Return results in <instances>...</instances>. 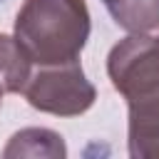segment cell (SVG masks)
<instances>
[{"label":"cell","mask_w":159,"mask_h":159,"mask_svg":"<svg viewBox=\"0 0 159 159\" xmlns=\"http://www.w3.org/2000/svg\"><path fill=\"white\" fill-rule=\"evenodd\" d=\"M87 37L89 10L84 0H25L15 17V40L40 67L80 60Z\"/></svg>","instance_id":"7a4b0ae2"},{"label":"cell","mask_w":159,"mask_h":159,"mask_svg":"<svg viewBox=\"0 0 159 159\" xmlns=\"http://www.w3.org/2000/svg\"><path fill=\"white\" fill-rule=\"evenodd\" d=\"M107 75L129 107V154L159 159V37L132 32L107 57Z\"/></svg>","instance_id":"6da1fadb"},{"label":"cell","mask_w":159,"mask_h":159,"mask_svg":"<svg viewBox=\"0 0 159 159\" xmlns=\"http://www.w3.org/2000/svg\"><path fill=\"white\" fill-rule=\"evenodd\" d=\"M22 94L30 107L57 117H77L87 112L97 99V89L84 77L80 60L40 67L35 75H30Z\"/></svg>","instance_id":"3957f363"},{"label":"cell","mask_w":159,"mask_h":159,"mask_svg":"<svg viewBox=\"0 0 159 159\" xmlns=\"http://www.w3.org/2000/svg\"><path fill=\"white\" fill-rule=\"evenodd\" d=\"M67 154L65 142L57 132L52 129H42V127H30L22 129L17 134H12V139L7 142L2 157L12 159V157H50V159H62Z\"/></svg>","instance_id":"277c9868"},{"label":"cell","mask_w":159,"mask_h":159,"mask_svg":"<svg viewBox=\"0 0 159 159\" xmlns=\"http://www.w3.org/2000/svg\"><path fill=\"white\" fill-rule=\"evenodd\" d=\"M30 57L15 37L0 35V84L5 92H22L30 80Z\"/></svg>","instance_id":"8992f818"},{"label":"cell","mask_w":159,"mask_h":159,"mask_svg":"<svg viewBox=\"0 0 159 159\" xmlns=\"http://www.w3.org/2000/svg\"><path fill=\"white\" fill-rule=\"evenodd\" d=\"M2 94H5V89H2V84H0V104H2Z\"/></svg>","instance_id":"52a82bcc"},{"label":"cell","mask_w":159,"mask_h":159,"mask_svg":"<svg viewBox=\"0 0 159 159\" xmlns=\"http://www.w3.org/2000/svg\"><path fill=\"white\" fill-rule=\"evenodd\" d=\"M119 27L127 32H149L159 27V0H102Z\"/></svg>","instance_id":"5b68a950"}]
</instances>
